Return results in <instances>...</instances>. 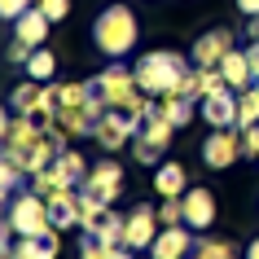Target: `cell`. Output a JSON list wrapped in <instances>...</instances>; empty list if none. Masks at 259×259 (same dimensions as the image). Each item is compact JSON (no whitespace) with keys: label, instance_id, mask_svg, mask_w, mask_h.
<instances>
[{"label":"cell","instance_id":"cell-7","mask_svg":"<svg viewBox=\"0 0 259 259\" xmlns=\"http://www.w3.org/2000/svg\"><path fill=\"white\" fill-rule=\"evenodd\" d=\"M198 154H202V163L211 171H224V167H233L242 158V132L237 127H211V137L202 141Z\"/></svg>","mask_w":259,"mask_h":259},{"label":"cell","instance_id":"cell-22","mask_svg":"<svg viewBox=\"0 0 259 259\" xmlns=\"http://www.w3.org/2000/svg\"><path fill=\"white\" fill-rule=\"evenodd\" d=\"M70 185L66 180H62V171H57V167H44V171H35V176H31V193H40L44 202H53L57 193H66Z\"/></svg>","mask_w":259,"mask_h":259},{"label":"cell","instance_id":"cell-13","mask_svg":"<svg viewBox=\"0 0 259 259\" xmlns=\"http://www.w3.org/2000/svg\"><path fill=\"white\" fill-rule=\"evenodd\" d=\"M185 224H189L193 233H211V224H215V193L211 189L193 185V189L185 193Z\"/></svg>","mask_w":259,"mask_h":259},{"label":"cell","instance_id":"cell-4","mask_svg":"<svg viewBox=\"0 0 259 259\" xmlns=\"http://www.w3.org/2000/svg\"><path fill=\"white\" fill-rule=\"evenodd\" d=\"M5 224L18 233V237H40V233H49L53 224H49V202H44L40 193H18L14 202L5 206Z\"/></svg>","mask_w":259,"mask_h":259},{"label":"cell","instance_id":"cell-10","mask_svg":"<svg viewBox=\"0 0 259 259\" xmlns=\"http://www.w3.org/2000/svg\"><path fill=\"white\" fill-rule=\"evenodd\" d=\"M123 233H127V215H119L114 206H106L97 220H88L79 229L83 242H97V246H123Z\"/></svg>","mask_w":259,"mask_h":259},{"label":"cell","instance_id":"cell-11","mask_svg":"<svg viewBox=\"0 0 259 259\" xmlns=\"http://www.w3.org/2000/svg\"><path fill=\"white\" fill-rule=\"evenodd\" d=\"M193 246H198V233H193L189 224H176V229H163L154 237L150 259H189Z\"/></svg>","mask_w":259,"mask_h":259},{"label":"cell","instance_id":"cell-24","mask_svg":"<svg viewBox=\"0 0 259 259\" xmlns=\"http://www.w3.org/2000/svg\"><path fill=\"white\" fill-rule=\"evenodd\" d=\"M189 259H242V255H237V246L224 242V237H198V246H193Z\"/></svg>","mask_w":259,"mask_h":259},{"label":"cell","instance_id":"cell-6","mask_svg":"<svg viewBox=\"0 0 259 259\" xmlns=\"http://www.w3.org/2000/svg\"><path fill=\"white\" fill-rule=\"evenodd\" d=\"M83 198H93V202L101 206H114V198L123 193V167L114 163V158H101V163H93V171H88V180H83Z\"/></svg>","mask_w":259,"mask_h":259},{"label":"cell","instance_id":"cell-14","mask_svg":"<svg viewBox=\"0 0 259 259\" xmlns=\"http://www.w3.org/2000/svg\"><path fill=\"white\" fill-rule=\"evenodd\" d=\"M49 224H53L57 233H66V229H79V224H83L79 189H66V193H57L53 202H49Z\"/></svg>","mask_w":259,"mask_h":259},{"label":"cell","instance_id":"cell-25","mask_svg":"<svg viewBox=\"0 0 259 259\" xmlns=\"http://www.w3.org/2000/svg\"><path fill=\"white\" fill-rule=\"evenodd\" d=\"M132 158H137L141 167H163V163H167L163 150H158V145H150V141H141V137H132Z\"/></svg>","mask_w":259,"mask_h":259},{"label":"cell","instance_id":"cell-1","mask_svg":"<svg viewBox=\"0 0 259 259\" xmlns=\"http://www.w3.org/2000/svg\"><path fill=\"white\" fill-rule=\"evenodd\" d=\"M132 70H137L141 93L154 97V101H163V97L180 93V83H185V75L193 70V62L185 53H176V49H150V53H141V62Z\"/></svg>","mask_w":259,"mask_h":259},{"label":"cell","instance_id":"cell-21","mask_svg":"<svg viewBox=\"0 0 259 259\" xmlns=\"http://www.w3.org/2000/svg\"><path fill=\"white\" fill-rule=\"evenodd\" d=\"M27 79H35V83H53V75H57V57H53V49L44 44V49H35V53L27 57Z\"/></svg>","mask_w":259,"mask_h":259},{"label":"cell","instance_id":"cell-8","mask_svg":"<svg viewBox=\"0 0 259 259\" xmlns=\"http://www.w3.org/2000/svg\"><path fill=\"white\" fill-rule=\"evenodd\" d=\"M158 233H163L158 206H145V202H137L132 211H127V233H123V246H127V250H150Z\"/></svg>","mask_w":259,"mask_h":259},{"label":"cell","instance_id":"cell-23","mask_svg":"<svg viewBox=\"0 0 259 259\" xmlns=\"http://www.w3.org/2000/svg\"><path fill=\"white\" fill-rule=\"evenodd\" d=\"M40 97H44V83L27 79V83H18L14 93H9V110H14V114H31V110L40 106Z\"/></svg>","mask_w":259,"mask_h":259},{"label":"cell","instance_id":"cell-3","mask_svg":"<svg viewBox=\"0 0 259 259\" xmlns=\"http://www.w3.org/2000/svg\"><path fill=\"white\" fill-rule=\"evenodd\" d=\"M101 97H106V106L110 110H127V114H141L145 110V101L150 97L141 93V83H137V70L132 66H123V62H110L101 75Z\"/></svg>","mask_w":259,"mask_h":259},{"label":"cell","instance_id":"cell-20","mask_svg":"<svg viewBox=\"0 0 259 259\" xmlns=\"http://www.w3.org/2000/svg\"><path fill=\"white\" fill-rule=\"evenodd\" d=\"M158 106H163V119L171 123V127H189L193 119H198V101H193V97H163V101H158Z\"/></svg>","mask_w":259,"mask_h":259},{"label":"cell","instance_id":"cell-32","mask_svg":"<svg viewBox=\"0 0 259 259\" xmlns=\"http://www.w3.org/2000/svg\"><path fill=\"white\" fill-rule=\"evenodd\" d=\"M246 40H259V18H246Z\"/></svg>","mask_w":259,"mask_h":259},{"label":"cell","instance_id":"cell-33","mask_svg":"<svg viewBox=\"0 0 259 259\" xmlns=\"http://www.w3.org/2000/svg\"><path fill=\"white\" fill-rule=\"evenodd\" d=\"M246 259H259V237H255L250 246H246Z\"/></svg>","mask_w":259,"mask_h":259},{"label":"cell","instance_id":"cell-26","mask_svg":"<svg viewBox=\"0 0 259 259\" xmlns=\"http://www.w3.org/2000/svg\"><path fill=\"white\" fill-rule=\"evenodd\" d=\"M158 220H163V229H176V224H185V198H163V206H158Z\"/></svg>","mask_w":259,"mask_h":259},{"label":"cell","instance_id":"cell-5","mask_svg":"<svg viewBox=\"0 0 259 259\" xmlns=\"http://www.w3.org/2000/svg\"><path fill=\"white\" fill-rule=\"evenodd\" d=\"M137 127H141L137 114H127V110H106V114L97 119L93 137H97V145H101L106 154H114V150H123V145H132Z\"/></svg>","mask_w":259,"mask_h":259},{"label":"cell","instance_id":"cell-28","mask_svg":"<svg viewBox=\"0 0 259 259\" xmlns=\"http://www.w3.org/2000/svg\"><path fill=\"white\" fill-rule=\"evenodd\" d=\"M31 5H35V0H0V18H5L9 27H14V22H18L22 14H27Z\"/></svg>","mask_w":259,"mask_h":259},{"label":"cell","instance_id":"cell-29","mask_svg":"<svg viewBox=\"0 0 259 259\" xmlns=\"http://www.w3.org/2000/svg\"><path fill=\"white\" fill-rule=\"evenodd\" d=\"M79 259H114V250L97 246V242H79Z\"/></svg>","mask_w":259,"mask_h":259},{"label":"cell","instance_id":"cell-9","mask_svg":"<svg viewBox=\"0 0 259 259\" xmlns=\"http://www.w3.org/2000/svg\"><path fill=\"white\" fill-rule=\"evenodd\" d=\"M233 40H237V35H233L229 27H211V31H202V35L193 40V49H189V62H193V66H220V62H224V57L237 49Z\"/></svg>","mask_w":259,"mask_h":259},{"label":"cell","instance_id":"cell-2","mask_svg":"<svg viewBox=\"0 0 259 259\" xmlns=\"http://www.w3.org/2000/svg\"><path fill=\"white\" fill-rule=\"evenodd\" d=\"M141 40V22L137 14H132V5H106L101 14L93 18V44L101 49V53L110 57V62H123V57L137 49Z\"/></svg>","mask_w":259,"mask_h":259},{"label":"cell","instance_id":"cell-30","mask_svg":"<svg viewBox=\"0 0 259 259\" xmlns=\"http://www.w3.org/2000/svg\"><path fill=\"white\" fill-rule=\"evenodd\" d=\"M35 53V49H31V44H22V40H14L9 44V66H27V57Z\"/></svg>","mask_w":259,"mask_h":259},{"label":"cell","instance_id":"cell-17","mask_svg":"<svg viewBox=\"0 0 259 259\" xmlns=\"http://www.w3.org/2000/svg\"><path fill=\"white\" fill-rule=\"evenodd\" d=\"M57 250H62V237H57V229H49L40 237H18L14 259H57Z\"/></svg>","mask_w":259,"mask_h":259},{"label":"cell","instance_id":"cell-19","mask_svg":"<svg viewBox=\"0 0 259 259\" xmlns=\"http://www.w3.org/2000/svg\"><path fill=\"white\" fill-rule=\"evenodd\" d=\"M53 167L62 171V180H66L70 189H83V180H88V171H93V167L83 163V154H79V150H62V154L53 158Z\"/></svg>","mask_w":259,"mask_h":259},{"label":"cell","instance_id":"cell-12","mask_svg":"<svg viewBox=\"0 0 259 259\" xmlns=\"http://www.w3.org/2000/svg\"><path fill=\"white\" fill-rule=\"evenodd\" d=\"M198 119H206L211 127H237V93L220 88V93L198 101Z\"/></svg>","mask_w":259,"mask_h":259},{"label":"cell","instance_id":"cell-15","mask_svg":"<svg viewBox=\"0 0 259 259\" xmlns=\"http://www.w3.org/2000/svg\"><path fill=\"white\" fill-rule=\"evenodd\" d=\"M154 189H158V198H185L193 185H189V171L167 158L163 167H154Z\"/></svg>","mask_w":259,"mask_h":259},{"label":"cell","instance_id":"cell-27","mask_svg":"<svg viewBox=\"0 0 259 259\" xmlns=\"http://www.w3.org/2000/svg\"><path fill=\"white\" fill-rule=\"evenodd\" d=\"M35 9H44L49 22H62V18H70V0H35Z\"/></svg>","mask_w":259,"mask_h":259},{"label":"cell","instance_id":"cell-18","mask_svg":"<svg viewBox=\"0 0 259 259\" xmlns=\"http://www.w3.org/2000/svg\"><path fill=\"white\" fill-rule=\"evenodd\" d=\"M220 75H224V83H229L233 93H246V88H255V75H250L246 49H233V53L220 62Z\"/></svg>","mask_w":259,"mask_h":259},{"label":"cell","instance_id":"cell-16","mask_svg":"<svg viewBox=\"0 0 259 259\" xmlns=\"http://www.w3.org/2000/svg\"><path fill=\"white\" fill-rule=\"evenodd\" d=\"M49 27H53V22L44 18V9H35V5H31L27 14L14 22V40L31 44V49H44V40H49Z\"/></svg>","mask_w":259,"mask_h":259},{"label":"cell","instance_id":"cell-31","mask_svg":"<svg viewBox=\"0 0 259 259\" xmlns=\"http://www.w3.org/2000/svg\"><path fill=\"white\" fill-rule=\"evenodd\" d=\"M237 9H242V18H259V0H233Z\"/></svg>","mask_w":259,"mask_h":259}]
</instances>
